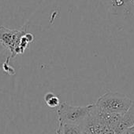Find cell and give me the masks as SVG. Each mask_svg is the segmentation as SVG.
<instances>
[{
    "instance_id": "7a4b0ae2",
    "label": "cell",
    "mask_w": 134,
    "mask_h": 134,
    "mask_svg": "<svg viewBox=\"0 0 134 134\" xmlns=\"http://www.w3.org/2000/svg\"><path fill=\"white\" fill-rule=\"evenodd\" d=\"M133 103V100L124 94L108 91L102 95L95 104L96 108L101 110L124 115L132 106Z\"/></svg>"
},
{
    "instance_id": "277c9868",
    "label": "cell",
    "mask_w": 134,
    "mask_h": 134,
    "mask_svg": "<svg viewBox=\"0 0 134 134\" xmlns=\"http://www.w3.org/2000/svg\"><path fill=\"white\" fill-rule=\"evenodd\" d=\"M111 13L118 21H134V0H107Z\"/></svg>"
},
{
    "instance_id": "5b68a950",
    "label": "cell",
    "mask_w": 134,
    "mask_h": 134,
    "mask_svg": "<svg viewBox=\"0 0 134 134\" xmlns=\"http://www.w3.org/2000/svg\"><path fill=\"white\" fill-rule=\"evenodd\" d=\"M81 127L83 134H115L113 129L97 119L92 112Z\"/></svg>"
},
{
    "instance_id": "8992f818",
    "label": "cell",
    "mask_w": 134,
    "mask_h": 134,
    "mask_svg": "<svg viewBox=\"0 0 134 134\" xmlns=\"http://www.w3.org/2000/svg\"><path fill=\"white\" fill-rule=\"evenodd\" d=\"M92 114L97 119H99L100 122L106 124L107 126H110L115 131L117 129L118 126L119 125V122L122 117V115L101 110V109L96 108V104H95L94 108L92 111Z\"/></svg>"
},
{
    "instance_id": "9c48e42d",
    "label": "cell",
    "mask_w": 134,
    "mask_h": 134,
    "mask_svg": "<svg viewBox=\"0 0 134 134\" xmlns=\"http://www.w3.org/2000/svg\"><path fill=\"white\" fill-rule=\"evenodd\" d=\"M44 101L46 104L51 108H57L60 105L59 98L51 92H48L44 95Z\"/></svg>"
},
{
    "instance_id": "52a82bcc",
    "label": "cell",
    "mask_w": 134,
    "mask_h": 134,
    "mask_svg": "<svg viewBox=\"0 0 134 134\" xmlns=\"http://www.w3.org/2000/svg\"><path fill=\"white\" fill-rule=\"evenodd\" d=\"M134 126V101L130 109L122 115L119 125L115 130V134H122L126 130Z\"/></svg>"
},
{
    "instance_id": "ba28073f",
    "label": "cell",
    "mask_w": 134,
    "mask_h": 134,
    "mask_svg": "<svg viewBox=\"0 0 134 134\" xmlns=\"http://www.w3.org/2000/svg\"><path fill=\"white\" fill-rule=\"evenodd\" d=\"M56 134H83L81 126L58 122Z\"/></svg>"
},
{
    "instance_id": "3957f363",
    "label": "cell",
    "mask_w": 134,
    "mask_h": 134,
    "mask_svg": "<svg viewBox=\"0 0 134 134\" xmlns=\"http://www.w3.org/2000/svg\"><path fill=\"white\" fill-rule=\"evenodd\" d=\"M24 30L9 29L4 26H0V43L11 52V57L21 54V42Z\"/></svg>"
},
{
    "instance_id": "6da1fadb",
    "label": "cell",
    "mask_w": 134,
    "mask_h": 134,
    "mask_svg": "<svg viewBox=\"0 0 134 134\" xmlns=\"http://www.w3.org/2000/svg\"><path fill=\"white\" fill-rule=\"evenodd\" d=\"M95 104L87 106H72L66 102L60 104L57 110L58 122L81 126L85 119L90 115Z\"/></svg>"
},
{
    "instance_id": "30bf717a",
    "label": "cell",
    "mask_w": 134,
    "mask_h": 134,
    "mask_svg": "<svg viewBox=\"0 0 134 134\" xmlns=\"http://www.w3.org/2000/svg\"><path fill=\"white\" fill-rule=\"evenodd\" d=\"M122 134H134V126L126 130Z\"/></svg>"
}]
</instances>
